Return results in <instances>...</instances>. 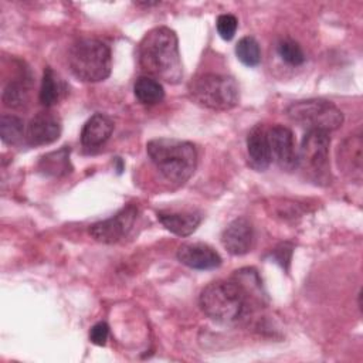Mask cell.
I'll return each mask as SVG.
<instances>
[{
    "instance_id": "6da1fadb",
    "label": "cell",
    "mask_w": 363,
    "mask_h": 363,
    "mask_svg": "<svg viewBox=\"0 0 363 363\" xmlns=\"http://www.w3.org/2000/svg\"><path fill=\"white\" fill-rule=\"evenodd\" d=\"M139 64L149 77L177 84L183 77V64L176 33L164 26L149 30L138 47Z\"/></svg>"
},
{
    "instance_id": "7a4b0ae2",
    "label": "cell",
    "mask_w": 363,
    "mask_h": 363,
    "mask_svg": "<svg viewBox=\"0 0 363 363\" xmlns=\"http://www.w3.org/2000/svg\"><path fill=\"white\" fill-rule=\"evenodd\" d=\"M199 303L211 320L223 325L240 322L250 311L248 291L237 279L210 282L203 288Z\"/></svg>"
},
{
    "instance_id": "3957f363",
    "label": "cell",
    "mask_w": 363,
    "mask_h": 363,
    "mask_svg": "<svg viewBox=\"0 0 363 363\" xmlns=\"http://www.w3.org/2000/svg\"><path fill=\"white\" fill-rule=\"evenodd\" d=\"M146 152L160 174L176 184L187 182L197 166L193 143L173 138H156L147 142Z\"/></svg>"
},
{
    "instance_id": "277c9868",
    "label": "cell",
    "mask_w": 363,
    "mask_h": 363,
    "mask_svg": "<svg viewBox=\"0 0 363 363\" xmlns=\"http://www.w3.org/2000/svg\"><path fill=\"white\" fill-rule=\"evenodd\" d=\"M72 74L84 82H99L109 77L112 69L111 48L98 38H79L68 52Z\"/></svg>"
},
{
    "instance_id": "5b68a950",
    "label": "cell",
    "mask_w": 363,
    "mask_h": 363,
    "mask_svg": "<svg viewBox=\"0 0 363 363\" xmlns=\"http://www.w3.org/2000/svg\"><path fill=\"white\" fill-rule=\"evenodd\" d=\"M190 98L213 111H228L240 101V88L233 77L201 74L189 84Z\"/></svg>"
},
{
    "instance_id": "8992f818",
    "label": "cell",
    "mask_w": 363,
    "mask_h": 363,
    "mask_svg": "<svg viewBox=\"0 0 363 363\" xmlns=\"http://www.w3.org/2000/svg\"><path fill=\"white\" fill-rule=\"evenodd\" d=\"M291 121L306 130L332 132L342 126L343 113L330 101L326 99H303L291 104L286 109Z\"/></svg>"
},
{
    "instance_id": "52a82bcc",
    "label": "cell",
    "mask_w": 363,
    "mask_h": 363,
    "mask_svg": "<svg viewBox=\"0 0 363 363\" xmlns=\"http://www.w3.org/2000/svg\"><path fill=\"white\" fill-rule=\"evenodd\" d=\"M329 146V133L320 130H308L298 150L299 166H302L316 183H328L330 179Z\"/></svg>"
},
{
    "instance_id": "ba28073f",
    "label": "cell",
    "mask_w": 363,
    "mask_h": 363,
    "mask_svg": "<svg viewBox=\"0 0 363 363\" xmlns=\"http://www.w3.org/2000/svg\"><path fill=\"white\" fill-rule=\"evenodd\" d=\"M138 217L135 206H126L115 216L98 221L89 227V234L94 240L104 244H113L123 240L132 230Z\"/></svg>"
},
{
    "instance_id": "9c48e42d",
    "label": "cell",
    "mask_w": 363,
    "mask_h": 363,
    "mask_svg": "<svg viewBox=\"0 0 363 363\" xmlns=\"http://www.w3.org/2000/svg\"><path fill=\"white\" fill-rule=\"evenodd\" d=\"M268 142L272 160H275L282 170L291 172L299 166L295 138L289 128L284 125L272 126L268 129Z\"/></svg>"
},
{
    "instance_id": "30bf717a",
    "label": "cell",
    "mask_w": 363,
    "mask_h": 363,
    "mask_svg": "<svg viewBox=\"0 0 363 363\" xmlns=\"http://www.w3.org/2000/svg\"><path fill=\"white\" fill-rule=\"evenodd\" d=\"M61 135V121L50 111L34 115L26 128L27 142L33 146H43L55 142Z\"/></svg>"
},
{
    "instance_id": "8fae6325",
    "label": "cell",
    "mask_w": 363,
    "mask_h": 363,
    "mask_svg": "<svg viewBox=\"0 0 363 363\" xmlns=\"http://www.w3.org/2000/svg\"><path fill=\"white\" fill-rule=\"evenodd\" d=\"M221 244L231 255H244L254 244V228L250 220L238 217L233 220L221 234Z\"/></svg>"
},
{
    "instance_id": "7c38bea8",
    "label": "cell",
    "mask_w": 363,
    "mask_h": 363,
    "mask_svg": "<svg viewBox=\"0 0 363 363\" xmlns=\"http://www.w3.org/2000/svg\"><path fill=\"white\" fill-rule=\"evenodd\" d=\"M177 259L193 269L206 271L214 269L221 265L220 254L204 242H187L179 247Z\"/></svg>"
},
{
    "instance_id": "4fadbf2b",
    "label": "cell",
    "mask_w": 363,
    "mask_h": 363,
    "mask_svg": "<svg viewBox=\"0 0 363 363\" xmlns=\"http://www.w3.org/2000/svg\"><path fill=\"white\" fill-rule=\"evenodd\" d=\"M247 155L250 166L258 172L265 170L271 164L272 156L268 142V129L264 125L258 123L250 130L247 136Z\"/></svg>"
},
{
    "instance_id": "5bb4252c",
    "label": "cell",
    "mask_w": 363,
    "mask_h": 363,
    "mask_svg": "<svg viewBox=\"0 0 363 363\" xmlns=\"http://www.w3.org/2000/svg\"><path fill=\"white\" fill-rule=\"evenodd\" d=\"M337 163L345 174L354 180L362 179V138L352 135L337 149Z\"/></svg>"
},
{
    "instance_id": "9a60e30c",
    "label": "cell",
    "mask_w": 363,
    "mask_h": 363,
    "mask_svg": "<svg viewBox=\"0 0 363 363\" xmlns=\"http://www.w3.org/2000/svg\"><path fill=\"white\" fill-rule=\"evenodd\" d=\"M113 130V121L105 113L92 115L81 130V143L85 147H98L104 145Z\"/></svg>"
},
{
    "instance_id": "2e32d148",
    "label": "cell",
    "mask_w": 363,
    "mask_h": 363,
    "mask_svg": "<svg viewBox=\"0 0 363 363\" xmlns=\"http://www.w3.org/2000/svg\"><path fill=\"white\" fill-rule=\"evenodd\" d=\"M157 218L166 230L179 237H187L194 233L201 221V217L191 211H159Z\"/></svg>"
},
{
    "instance_id": "e0dca14e",
    "label": "cell",
    "mask_w": 363,
    "mask_h": 363,
    "mask_svg": "<svg viewBox=\"0 0 363 363\" xmlns=\"http://www.w3.org/2000/svg\"><path fill=\"white\" fill-rule=\"evenodd\" d=\"M68 92L67 82L51 68L47 67L43 74L41 88H40V102L45 108L57 105Z\"/></svg>"
},
{
    "instance_id": "ac0fdd59",
    "label": "cell",
    "mask_w": 363,
    "mask_h": 363,
    "mask_svg": "<svg viewBox=\"0 0 363 363\" xmlns=\"http://www.w3.org/2000/svg\"><path fill=\"white\" fill-rule=\"evenodd\" d=\"M38 170L48 177H61L72 170L69 162V147L62 146L58 150L44 155L38 162Z\"/></svg>"
},
{
    "instance_id": "d6986e66",
    "label": "cell",
    "mask_w": 363,
    "mask_h": 363,
    "mask_svg": "<svg viewBox=\"0 0 363 363\" xmlns=\"http://www.w3.org/2000/svg\"><path fill=\"white\" fill-rule=\"evenodd\" d=\"M3 104L10 109H24L30 102V84L24 77L11 79L3 91Z\"/></svg>"
},
{
    "instance_id": "ffe728a7",
    "label": "cell",
    "mask_w": 363,
    "mask_h": 363,
    "mask_svg": "<svg viewBox=\"0 0 363 363\" xmlns=\"http://www.w3.org/2000/svg\"><path fill=\"white\" fill-rule=\"evenodd\" d=\"M133 92L136 99L145 105L159 104L164 98L163 85L149 75H142L135 81Z\"/></svg>"
},
{
    "instance_id": "44dd1931",
    "label": "cell",
    "mask_w": 363,
    "mask_h": 363,
    "mask_svg": "<svg viewBox=\"0 0 363 363\" xmlns=\"http://www.w3.org/2000/svg\"><path fill=\"white\" fill-rule=\"evenodd\" d=\"M237 58L247 67H257L261 62V48L258 41L251 37H242L235 45Z\"/></svg>"
},
{
    "instance_id": "7402d4cb",
    "label": "cell",
    "mask_w": 363,
    "mask_h": 363,
    "mask_svg": "<svg viewBox=\"0 0 363 363\" xmlns=\"http://www.w3.org/2000/svg\"><path fill=\"white\" fill-rule=\"evenodd\" d=\"M0 136L7 145L17 143L24 136V122L16 115H1Z\"/></svg>"
},
{
    "instance_id": "603a6c76",
    "label": "cell",
    "mask_w": 363,
    "mask_h": 363,
    "mask_svg": "<svg viewBox=\"0 0 363 363\" xmlns=\"http://www.w3.org/2000/svg\"><path fill=\"white\" fill-rule=\"evenodd\" d=\"M278 54L286 64H289L292 67H298L305 62L303 50L301 48V45L296 41H294L291 38H285V40L279 41Z\"/></svg>"
},
{
    "instance_id": "cb8c5ba5",
    "label": "cell",
    "mask_w": 363,
    "mask_h": 363,
    "mask_svg": "<svg viewBox=\"0 0 363 363\" xmlns=\"http://www.w3.org/2000/svg\"><path fill=\"white\" fill-rule=\"evenodd\" d=\"M216 27H217V31L220 34V37L225 41H230L235 31H237V27H238V20L235 16L233 14H220L217 17V23H216Z\"/></svg>"
},
{
    "instance_id": "d4e9b609",
    "label": "cell",
    "mask_w": 363,
    "mask_h": 363,
    "mask_svg": "<svg viewBox=\"0 0 363 363\" xmlns=\"http://www.w3.org/2000/svg\"><path fill=\"white\" fill-rule=\"evenodd\" d=\"M109 335V326L105 322H98L91 328L89 332V340L96 346H104L108 340Z\"/></svg>"
},
{
    "instance_id": "484cf974",
    "label": "cell",
    "mask_w": 363,
    "mask_h": 363,
    "mask_svg": "<svg viewBox=\"0 0 363 363\" xmlns=\"http://www.w3.org/2000/svg\"><path fill=\"white\" fill-rule=\"evenodd\" d=\"M291 254H292V245L288 242H282L279 244L275 250H274V258L285 268H288L289 261H291Z\"/></svg>"
}]
</instances>
